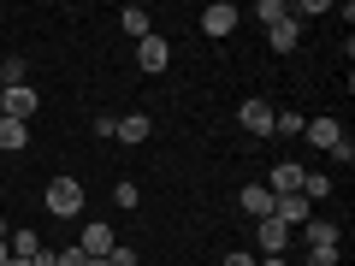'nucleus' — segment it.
<instances>
[{
  "instance_id": "nucleus-7",
  "label": "nucleus",
  "mask_w": 355,
  "mask_h": 266,
  "mask_svg": "<svg viewBox=\"0 0 355 266\" xmlns=\"http://www.w3.org/2000/svg\"><path fill=\"white\" fill-rule=\"evenodd\" d=\"M302 136L308 142H314V148H338V142H343V125H338V118H331V113H320V118H308V125H302Z\"/></svg>"
},
{
  "instance_id": "nucleus-29",
  "label": "nucleus",
  "mask_w": 355,
  "mask_h": 266,
  "mask_svg": "<svg viewBox=\"0 0 355 266\" xmlns=\"http://www.w3.org/2000/svg\"><path fill=\"white\" fill-rule=\"evenodd\" d=\"M89 266H113V260H89Z\"/></svg>"
},
{
  "instance_id": "nucleus-25",
  "label": "nucleus",
  "mask_w": 355,
  "mask_h": 266,
  "mask_svg": "<svg viewBox=\"0 0 355 266\" xmlns=\"http://www.w3.org/2000/svg\"><path fill=\"white\" fill-rule=\"evenodd\" d=\"M219 266H254V254H225Z\"/></svg>"
},
{
  "instance_id": "nucleus-16",
  "label": "nucleus",
  "mask_w": 355,
  "mask_h": 266,
  "mask_svg": "<svg viewBox=\"0 0 355 266\" xmlns=\"http://www.w3.org/2000/svg\"><path fill=\"white\" fill-rule=\"evenodd\" d=\"M6 249H12V260H36V254H42V237H36L30 225H18L12 237H6Z\"/></svg>"
},
{
  "instance_id": "nucleus-17",
  "label": "nucleus",
  "mask_w": 355,
  "mask_h": 266,
  "mask_svg": "<svg viewBox=\"0 0 355 266\" xmlns=\"http://www.w3.org/2000/svg\"><path fill=\"white\" fill-rule=\"evenodd\" d=\"M119 24H125V36H130V42L154 36V24H148V6H125V12H119Z\"/></svg>"
},
{
  "instance_id": "nucleus-22",
  "label": "nucleus",
  "mask_w": 355,
  "mask_h": 266,
  "mask_svg": "<svg viewBox=\"0 0 355 266\" xmlns=\"http://www.w3.org/2000/svg\"><path fill=\"white\" fill-rule=\"evenodd\" d=\"M113 202H119V207H137V202H142V190H137V184H130V177H125V184H119V190H113Z\"/></svg>"
},
{
  "instance_id": "nucleus-26",
  "label": "nucleus",
  "mask_w": 355,
  "mask_h": 266,
  "mask_svg": "<svg viewBox=\"0 0 355 266\" xmlns=\"http://www.w3.org/2000/svg\"><path fill=\"white\" fill-rule=\"evenodd\" d=\"M6 260H12V249H6V225H0V266H6Z\"/></svg>"
},
{
  "instance_id": "nucleus-14",
  "label": "nucleus",
  "mask_w": 355,
  "mask_h": 266,
  "mask_svg": "<svg viewBox=\"0 0 355 266\" xmlns=\"http://www.w3.org/2000/svg\"><path fill=\"white\" fill-rule=\"evenodd\" d=\"M0 148H6V154H24L30 148V125H24V118H0Z\"/></svg>"
},
{
  "instance_id": "nucleus-12",
  "label": "nucleus",
  "mask_w": 355,
  "mask_h": 266,
  "mask_svg": "<svg viewBox=\"0 0 355 266\" xmlns=\"http://www.w3.org/2000/svg\"><path fill=\"white\" fill-rule=\"evenodd\" d=\"M113 136L137 148V142H148V136H154V118H148V113H125V118H119V130H113Z\"/></svg>"
},
{
  "instance_id": "nucleus-15",
  "label": "nucleus",
  "mask_w": 355,
  "mask_h": 266,
  "mask_svg": "<svg viewBox=\"0 0 355 266\" xmlns=\"http://www.w3.org/2000/svg\"><path fill=\"white\" fill-rule=\"evenodd\" d=\"M266 42H272V53H296V42H302V24H296V18H284V24L266 30Z\"/></svg>"
},
{
  "instance_id": "nucleus-2",
  "label": "nucleus",
  "mask_w": 355,
  "mask_h": 266,
  "mask_svg": "<svg viewBox=\"0 0 355 266\" xmlns=\"http://www.w3.org/2000/svg\"><path fill=\"white\" fill-rule=\"evenodd\" d=\"M237 6H231V0H214V6H202V36H214V42H225L231 30H237Z\"/></svg>"
},
{
  "instance_id": "nucleus-18",
  "label": "nucleus",
  "mask_w": 355,
  "mask_h": 266,
  "mask_svg": "<svg viewBox=\"0 0 355 266\" xmlns=\"http://www.w3.org/2000/svg\"><path fill=\"white\" fill-rule=\"evenodd\" d=\"M326 195H331V177L326 172H308L302 177V202H326Z\"/></svg>"
},
{
  "instance_id": "nucleus-10",
  "label": "nucleus",
  "mask_w": 355,
  "mask_h": 266,
  "mask_svg": "<svg viewBox=\"0 0 355 266\" xmlns=\"http://www.w3.org/2000/svg\"><path fill=\"white\" fill-rule=\"evenodd\" d=\"M291 237H296V231H284L279 219H261V225H254V242H261V254H284V249H291Z\"/></svg>"
},
{
  "instance_id": "nucleus-8",
  "label": "nucleus",
  "mask_w": 355,
  "mask_h": 266,
  "mask_svg": "<svg viewBox=\"0 0 355 266\" xmlns=\"http://www.w3.org/2000/svg\"><path fill=\"white\" fill-rule=\"evenodd\" d=\"M237 118H243V130H249V136H272V107L254 101V95L237 107Z\"/></svg>"
},
{
  "instance_id": "nucleus-13",
  "label": "nucleus",
  "mask_w": 355,
  "mask_h": 266,
  "mask_svg": "<svg viewBox=\"0 0 355 266\" xmlns=\"http://www.w3.org/2000/svg\"><path fill=\"white\" fill-rule=\"evenodd\" d=\"M243 213H249L254 225L272 219V190H266V184H249V190H243Z\"/></svg>"
},
{
  "instance_id": "nucleus-3",
  "label": "nucleus",
  "mask_w": 355,
  "mask_h": 266,
  "mask_svg": "<svg viewBox=\"0 0 355 266\" xmlns=\"http://www.w3.org/2000/svg\"><path fill=\"white\" fill-rule=\"evenodd\" d=\"M272 219H279L284 231H302L308 219H314V202H302V195H272Z\"/></svg>"
},
{
  "instance_id": "nucleus-21",
  "label": "nucleus",
  "mask_w": 355,
  "mask_h": 266,
  "mask_svg": "<svg viewBox=\"0 0 355 266\" xmlns=\"http://www.w3.org/2000/svg\"><path fill=\"white\" fill-rule=\"evenodd\" d=\"M302 113H272V136H302Z\"/></svg>"
},
{
  "instance_id": "nucleus-24",
  "label": "nucleus",
  "mask_w": 355,
  "mask_h": 266,
  "mask_svg": "<svg viewBox=\"0 0 355 266\" xmlns=\"http://www.w3.org/2000/svg\"><path fill=\"white\" fill-rule=\"evenodd\" d=\"M308 266H338V249H308Z\"/></svg>"
},
{
  "instance_id": "nucleus-30",
  "label": "nucleus",
  "mask_w": 355,
  "mask_h": 266,
  "mask_svg": "<svg viewBox=\"0 0 355 266\" xmlns=\"http://www.w3.org/2000/svg\"><path fill=\"white\" fill-rule=\"evenodd\" d=\"M0 118H6V107H0Z\"/></svg>"
},
{
  "instance_id": "nucleus-27",
  "label": "nucleus",
  "mask_w": 355,
  "mask_h": 266,
  "mask_svg": "<svg viewBox=\"0 0 355 266\" xmlns=\"http://www.w3.org/2000/svg\"><path fill=\"white\" fill-rule=\"evenodd\" d=\"M254 266H284V260H279V254H254Z\"/></svg>"
},
{
  "instance_id": "nucleus-23",
  "label": "nucleus",
  "mask_w": 355,
  "mask_h": 266,
  "mask_svg": "<svg viewBox=\"0 0 355 266\" xmlns=\"http://www.w3.org/2000/svg\"><path fill=\"white\" fill-rule=\"evenodd\" d=\"M107 260H113V266H142V254H137V249H125V242H119V249L107 254Z\"/></svg>"
},
{
  "instance_id": "nucleus-19",
  "label": "nucleus",
  "mask_w": 355,
  "mask_h": 266,
  "mask_svg": "<svg viewBox=\"0 0 355 266\" xmlns=\"http://www.w3.org/2000/svg\"><path fill=\"white\" fill-rule=\"evenodd\" d=\"M18 83H30V65L24 60H0V89H18Z\"/></svg>"
},
{
  "instance_id": "nucleus-28",
  "label": "nucleus",
  "mask_w": 355,
  "mask_h": 266,
  "mask_svg": "<svg viewBox=\"0 0 355 266\" xmlns=\"http://www.w3.org/2000/svg\"><path fill=\"white\" fill-rule=\"evenodd\" d=\"M6 266H36V260H6Z\"/></svg>"
},
{
  "instance_id": "nucleus-5",
  "label": "nucleus",
  "mask_w": 355,
  "mask_h": 266,
  "mask_svg": "<svg viewBox=\"0 0 355 266\" xmlns=\"http://www.w3.org/2000/svg\"><path fill=\"white\" fill-rule=\"evenodd\" d=\"M302 160H279V166H272V177H266V190H272V195H302Z\"/></svg>"
},
{
  "instance_id": "nucleus-20",
  "label": "nucleus",
  "mask_w": 355,
  "mask_h": 266,
  "mask_svg": "<svg viewBox=\"0 0 355 266\" xmlns=\"http://www.w3.org/2000/svg\"><path fill=\"white\" fill-rule=\"evenodd\" d=\"M254 18L272 30V24H284V18H291V6H284V0H261V6H254Z\"/></svg>"
},
{
  "instance_id": "nucleus-1",
  "label": "nucleus",
  "mask_w": 355,
  "mask_h": 266,
  "mask_svg": "<svg viewBox=\"0 0 355 266\" xmlns=\"http://www.w3.org/2000/svg\"><path fill=\"white\" fill-rule=\"evenodd\" d=\"M42 207H48L53 219H77V213H83V184H77L71 172H60L48 184V195H42Z\"/></svg>"
},
{
  "instance_id": "nucleus-11",
  "label": "nucleus",
  "mask_w": 355,
  "mask_h": 266,
  "mask_svg": "<svg viewBox=\"0 0 355 266\" xmlns=\"http://www.w3.org/2000/svg\"><path fill=\"white\" fill-rule=\"evenodd\" d=\"M338 237H343V231H338V219H308V225H302V242H308V249H338Z\"/></svg>"
},
{
  "instance_id": "nucleus-4",
  "label": "nucleus",
  "mask_w": 355,
  "mask_h": 266,
  "mask_svg": "<svg viewBox=\"0 0 355 266\" xmlns=\"http://www.w3.org/2000/svg\"><path fill=\"white\" fill-rule=\"evenodd\" d=\"M0 107H6V118H24V125H30V113L42 107V95L30 83H18V89H0Z\"/></svg>"
},
{
  "instance_id": "nucleus-9",
  "label": "nucleus",
  "mask_w": 355,
  "mask_h": 266,
  "mask_svg": "<svg viewBox=\"0 0 355 266\" xmlns=\"http://www.w3.org/2000/svg\"><path fill=\"white\" fill-rule=\"evenodd\" d=\"M166 60H172L166 36H142V42H137V65H142V71H154V77H160V71H166Z\"/></svg>"
},
{
  "instance_id": "nucleus-6",
  "label": "nucleus",
  "mask_w": 355,
  "mask_h": 266,
  "mask_svg": "<svg viewBox=\"0 0 355 266\" xmlns=\"http://www.w3.org/2000/svg\"><path fill=\"white\" fill-rule=\"evenodd\" d=\"M77 249H83L89 260H107V254L119 249V237H113V231L101 225V219H95V225H83V237H77Z\"/></svg>"
}]
</instances>
